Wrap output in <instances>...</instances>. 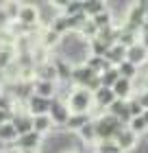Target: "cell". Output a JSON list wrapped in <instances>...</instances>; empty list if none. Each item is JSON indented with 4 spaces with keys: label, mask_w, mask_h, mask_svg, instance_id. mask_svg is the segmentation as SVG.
<instances>
[{
    "label": "cell",
    "mask_w": 148,
    "mask_h": 153,
    "mask_svg": "<svg viewBox=\"0 0 148 153\" xmlns=\"http://www.w3.org/2000/svg\"><path fill=\"white\" fill-rule=\"evenodd\" d=\"M116 142L120 144V149L124 153H131V151H135V147L139 144V136L133 129H129V125H126V127L116 136Z\"/></svg>",
    "instance_id": "9c48e42d"
},
{
    "label": "cell",
    "mask_w": 148,
    "mask_h": 153,
    "mask_svg": "<svg viewBox=\"0 0 148 153\" xmlns=\"http://www.w3.org/2000/svg\"><path fill=\"white\" fill-rule=\"evenodd\" d=\"M70 153H79V151H70Z\"/></svg>",
    "instance_id": "60d3db41"
},
{
    "label": "cell",
    "mask_w": 148,
    "mask_h": 153,
    "mask_svg": "<svg viewBox=\"0 0 148 153\" xmlns=\"http://www.w3.org/2000/svg\"><path fill=\"white\" fill-rule=\"evenodd\" d=\"M0 142H4V144H15L18 142V131H15L11 120L0 125Z\"/></svg>",
    "instance_id": "7402d4cb"
},
{
    "label": "cell",
    "mask_w": 148,
    "mask_h": 153,
    "mask_svg": "<svg viewBox=\"0 0 148 153\" xmlns=\"http://www.w3.org/2000/svg\"><path fill=\"white\" fill-rule=\"evenodd\" d=\"M76 138L83 142V144H96L98 142V134H96V123L91 120V123H87L85 127H83L79 134H76Z\"/></svg>",
    "instance_id": "44dd1931"
},
{
    "label": "cell",
    "mask_w": 148,
    "mask_h": 153,
    "mask_svg": "<svg viewBox=\"0 0 148 153\" xmlns=\"http://www.w3.org/2000/svg\"><path fill=\"white\" fill-rule=\"evenodd\" d=\"M33 131H37L39 136H50L52 131H54V123H52V118L50 116H33Z\"/></svg>",
    "instance_id": "e0dca14e"
},
{
    "label": "cell",
    "mask_w": 148,
    "mask_h": 153,
    "mask_svg": "<svg viewBox=\"0 0 148 153\" xmlns=\"http://www.w3.org/2000/svg\"><path fill=\"white\" fill-rule=\"evenodd\" d=\"M96 76V72H91L89 68L83 64V66H76L72 68V85L74 88H87V83Z\"/></svg>",
    "instance_id": "7c38bea8"
},
{
    "label": "cell",
    "mask_w": 148,
    "mask_h": 153,
    "mask_svg": "<svg viewBox=\"0 0 148 153\" xmlns=\"http://www.w3.org/2000/svg\"><path fill=\"white\" fill-rule=\"evenodd\" d=\"M118 79H120V72H118V68H107L102 74H100V81H102V88H113L116 83H118Z\"/></svg>",
    "instance_id": "83f0119b"
},
{
    "label": "cell",
    "mask_w": 148,
    "mask_h": 153,
    "mask_svg": "<svg viewBox=\"0 0 148 153\" xmlns=\"http://www.w3.org/2000/svg\"><path fill=\"white\" fill-rule=\"evenodd\" d=\"M105 59L109 61V66L118 68L120 64H124V61H126V48H124L122 44H113V46H111L109 51H107Z\"/></svg>",
    "instance_id": "d6986e66"
},
{
    "label": "cell",
    "mask_w": 148,
    "mask_h": 153,
    "mask_svg": "<svg viewBox=\"0 0 148 153\" xmlns=\"http://www.w3.org/2000/svg\"><path fill=\"white\" fill-rule=\"evenodd\" d=\"M79 13H83V0H70L68 7L63 9V16H68V18L79 16Z\"/></svg>",
    "instance_id": "4dcf8cb0"
},
{
    "label": "cell",
    "mask_w": 148,
    "mask_h": 153,
    "mask_svg": "<svg viewBox=\"0 0 148 153\" xmlns=\"http://www.w3.org/2000/svg\"><path fill=\"white\" fill-rule=\"evenodd\" d=\"M94 153H124L116 140H100L94 144Z\"/></svg>",
    "instance_id": "d4e9b609"
},
{
    "label": "cell",
    "mask_w": 148,
    "mask_h": 153,
    "mask_svg": "<svg viewBox=\"0 0 148 153\" xmlns=\"http://www.w3.org/2000/svg\"><path fill=\"white\" fill-rule=\"evenodd\" d=\"M4 147H7V144H4V142H0V153H4Z\"/></svg>",
    "instance_id": "d590c367"
},
{
    "label": "cell",
    "mask_w": 148,
    "mask_h": 153,
    "mask_svg": "<svg viewBox=\"0 0 148 153\" xmlns=\"http://www.w3.org/2000/svg\"><path fill=\"white\" fill-rule=\"evenodd\" d=\"M137 99H139V103H142V107H144V112H146V109H148V92L144 90L142 94H137Z\"/></svg>",
    "instance_id": "d6a6232c"
},
{
    "label": "cell",
    "mask_w": 148,
    "mask_h": 153,
    "mask_svg": "<svg viewBox=\"0 0 148 153\" xmlns=\"http://www.w3.org/2000/svg\"><path fill=\"white\" fill-rule=\"evenodd\" d=\"M41 144H44V136H39L37 131H31V134H24L18 138L15 147L24 153V151H39Z\"/></svg>",
    "instance_id": "30bf717a"
},
{
    "label": "cell",
    "mask_w": 148,
    "mask_h": 153,
    "mask_svg": "<svg viewBox=\"0 0 148 153\" xmlns=\"http://www.w3.org/2000/svg\"><path fill=\"white\" fill-rule=\"evenodd\" d=\"M129 129H133L135 134L142 138L146 131H148V123L144 120V116H137V118H131V123H129Z\"/></svg>",
    "instance_id": "f1b7e54d"
},
{
    "label": "cell",
    "mask_w": 148,
    "mask_h": 153,
    "mask_svg": "<svg viewBox=\"0 0 148 153\" xmlns=\"http://www.w3.org/2000/svg\"><path fill=\"white\" fill-rule=\"evenodd\" d=\"M68 107L72 114H91L94 112V94L87 88H74L68 96Z\"/></svg>",
    "instance_id": "7a4b0ae2"
},
{
    "label": "cell",
    "mask_w": 148,
    "mask_h": 153,
    "mask_svg": "<svg viewBox=\"0 0 148 153\" xmlns=\"http://www.w3.org/2000/svg\"><path fill=\"white\" fill-rule=\"evenodd\" d=\"M50 105H52L50 99H44V96L33 94L31 99L24 103V109L31 116H46V114H50Z\"/></svg>",
    "instance_id": "52a82bcc"
},
{
    "label": "cell",
    "mask_w": 148,
    "mask_h": 153,
    "mask_svg": "<svg viewBox=\"0 0 148 153\" xmlns=\"http://www.w3.org/2000/svg\"><path fill=\"white\" fill-rule=\"evenodd\" d=\"M91 120H94V118H91V114H72L63 129L70 131V134H79V131L85 127L87 123H91Z\"/></svg>",
    "instance_id": "ac0fdd59"
},
{
    "label": "cell",
    "mask_w": 148,
    "mask_h": 153,
    "mask_svg": "<svg viewBox=\"0 0 148 153\" xmlns=\"http://www.w3.org/2000/svg\"><path fill=\"white\" fill-rule=\"evenodd\" d=\"M0 96H2V88H0Z\"/></svg>",
    "instance_id": "ab89813d"
},
{
    "label": "cell",
    "mask_w": 148,
    "mask_h": 153,
    "mask_svg": "<svg viewBox=\"0 0 148 153\" xmlns=\"http://www.w3.org/2000/svg\"><path fill=\"white\" fill-rule=\"evenodd\" d=\"M13 118V114H9V112H4V109H0V125H4V123H9Z\"/></svg>",
    "instance_id": "836d02e7"
},
{
    "label": "cell",
    "mask_w": 148,
    "mask_h": 153,
    "mask_svg": "<svg viewBox=\"0 0 148 153\" xmlns=\"http://www.w3.org/2000/svg\"><path fill=\"white\" fill-rule=\"evenodd\" d=\"M48 29H52V31L57 33V35H61V37L68 35V33H70V18L63 16V13H59V16L52 20V24L48 26Z\"/></svg>",
    "instance_id": "603a6c76"
},
{
    "label": "cell",
    "mask_w": 148,
    "mask_h": 153,
    "mask_svg": "<svg viewBox=\"0 0 148 153\" xmlns=\"http://www.w3.org/2000/svg\"><path fill=\"white\" fill-rule=\"evenodd\" d=\"M109 7H107V2L105 0H85L83 2V13L91 20V18H96V16H100L102 11H107Z\"/></svg>",
    "instance_id": "ffe728a7"
},
{
    "label": "cell",
    "mask_w": 148,
    "mask_h": 153,
    "mask_svg": "<svg viewBox=\"0 0 148 153\" xmlns=\"http://www.w3.org/2000/svg\"><path fill=\"white\" fill-rule=\"evenodd\" d=\"M48 116L52 118L54 127L63 129V127H66V123L70 120V116H72V112H70L68 103H61V101H57V99H52V105H50V114H48Z\"/></svg>",
    "instance_id": "8992f818"
},
{
    "label": "cell",
    "mask_w": 148,
    "mask_h": 153,
    "mask_svg": "<svg viewBox=\"0 0 148 153\" xmlns=\"http://www.w3.org/2000/svg\"><path fill=\"white\" fill-rule=\"evenodd\" d=\"M11 123H13V127H15V131H18V138L33 131V116L26 112V109H15Z\"/></svg>",
    "instance_id": "ba28073f"
},
{
    "label": "cell",
    "mask_w": 148,
    "mask_h": 153,
    "mask_svg": "<svg viewBox=\"0 0 148 153\" xmlns=\"http://www.w3.org/2000/svg\"><path fill=\"white\" fill-rule=\"evenodd\" d=\"M24 153H39V151H24Z\"/></svg>",
    "instance_id": "f35d334b"
},
{
    "label": "cell",
    "mask_w": 148,
    "mask_h": 153,
    "mask_svg": "<svg viewBox=\"0 0 148 153\" xmlns=\"http://www.w3.org/2000/svg\"><path fill=\"white\" fill-rule=\"evenodd\" d=\"M33 94L37 96H44V99H54L57 96V81H41V79H35L33 81Z\"/></svg>",
    "instance_id": "8fae6325"
},
{
    "label": "cell",
    "mask_w": 148,
    "mask_h": 153,
    "mask_svg": "<svg viewBox=\"0 0 148 153\" xmlns=\"http://www.w3.org/2000/svg\"><path fill=\"white\" fill-rule=\"evenodd\" d=\"M91 22L96 24V29H98V31H105V29H109V26L118 24V22H116V18H113V13H111L109 9H107V11H102L100 16L91 18Z\"/></svg>",
    "instance_id": "cb8c5ba5"
},
{
    "label": "cell",
    "mask_w": 148,
    "mask_h": 153,
    "mask_svg": "<svg viewBox=\"0 0 148 153\" xmlns=\"http://www.w3.org/2000/svg\"><path fill=\"white\" fill-rule=\"evenodd\" d=\"M142 116H144V120H146V123H148V109H146V112H144V114H142Z\"/></svg>",
    "instance_id": "74e56055"
},
{
    "label": "cell",
    "mask_w": 148,
    "mask_h": 153,
    "mask_svg": "<svg viewBox=\"0 0 148 153\" xmlns=\"http://www.w3.org/2000/svg\"><path fill=\"white\" fill-rule=\"evenodd\" d=\"M107 112L111 114V116H116L118 120H122L124 125H129L131 123V112H129V101H120V99H116L113 101V105H111Z\"/></svg>",
    "instance_id": "9a60e30c"
},
{
    "label": "cell",
    "mask_w": 148,
    "mask_h": 153,
    "mask_svg": "<svg viewBox=\"0 0 148 153\" xmlns=\"http://www.w3.org/2000/svg\"><path fill=\"white\" fill-rule=\"evenodd\" d=\"M118 72L122 79H129V81H135L137 79V74H139V68L137 66H133L131 61H124V64H120L118 66Z\"/></svg>",
    "instance_id": "484cf974"
},
{
    "label": "cell",
    "mask_w": 148,
    "mask_h": 153,
    "mask_svg": "<svg viewBox=\"0 0 148 153\" xmlns=\"http://www.w3.org/2000/svg\"><path fill=\"white\" fill-rule=\"evenodd\" d=\"M146 59H148V51L144 48L142 42L135 44V46H131V48H126V61H131L133 66L142 68V66L146 64Z\"/></svg>",
    "instance_id": "4fadbf2b"
},
{
    "label": "cell",
    "mask_w": 148,
    "mask_h": 153,
    "mask_svg": "<svg viewBox=\"0 0 148 153\" xmlns=\"http://www.w3.org/2000/svg\"><path fill=\"white\" fill-rule=\"evenodd\" d=\"M85 66L89 68L91 72H96V74H102L105 70H107V68H111V66H109V61L105 59V57H89Z\"/></svg>",
    "instance_id": "4316f807"
},
{
    "label": "cell",
    "mask_w": 148,
    "mask_h": 153,
    "mask_svg": "<svg viewBox=\"0 0 148 153\" xmlns=\"http://www.w3.org/2000/svg\"><path fill=\"white\" fill-rule=\"evenodd\" d=\"M116 101V94L111 88H100L98 92H94V105L100 109H109Z\"/></svg>",
    "instance_id": "2e32d148"
},
{
    "label": "cell",
    "mask_w": 148,
    "mask_h": 153,
    "mask_svg": "<svg viewBox=\"0 0 148 153\" xmlns=\"http://www.w3.org/2000/svg\"><path fill=\"white\" fill-rule=\"evenodd\" d=\"M107 51H109V48L105 46L98 37L89 39V53H91V57H105V55H107Z\"/></svg>",
    "instance_id": "f546056e"
},
{
    "label": "cell",
    "mask_w": 148,
    "mask_h": 153,
    "mask_svg": "<svg viewBox=\"0 0 148 153\" xmlns=\"http://www.w3.org/2000/svg\"><path fill=\"white\" fill-rule=\"evenodd\" d=\"M144 90L148 92V74H146V83H144Z\"/></svg>",
    "instance_id": "8d00e7d4"
},
{
    "label": "cell",
    "mask_w": 148,
    "mask_h": 153,
    "mask_svg": "<svg viewBox=\"0 0 148 153\" xmlns=\"http://www.w3.org/2000/svg\"><path fill=\"white\" fill-rule=\"evenodd\" d=\"M146 20H148L146 2H133L129 7V11H126V18H124L122 26H124V29H129V31H133V33H139V31H142V26L146 24Z\"/></svg>",
    "instance_id": "277c9868"
},
{
    "label": "cell",
    "mask_w": 148,
    "mask_h": 153,
    "mask_svg": "<svg viewBox=\"0 0 148 153\" xmlns=\"http://www.w3.org/2000/svg\"><path fill=\"white\" fill-rule=\"evenodd\" d=\"M15 22L20 26H24V29H29V31L37 29L39 26V7H35L33 2H22Z\"/></svg>",
    "instance_id": "5b68a950"
},
{
    "label": "cell",
    "mask_w": 148,
    "mask_h": 153,
    "mask_svg": "<svg viewBox=\"0 0 148 153\" xmlns=\"http://www.w3.org/2000/svg\"><path fill=\"white\" fill-rule=\"evenodd\" d=\"M96 134H98V142L100 140H116V136L122 131L126 125L122 120H118L116 116H111L109 112L96 118Z\"/></svg>",
    "instance_id": "3957f363"
},
{
    "label": "cell",
    "mask_w": 148,
    "mask_h": 153,
    "mask_svg": "<svg viewBox=\"0 0 148 153\" xmlns=\"http://www.w3.org/2000/svg\"><path fill=\"white\" fill-rule=\"evenodd\" d=\"M54 51H57V57L59 59L68 61L72 68L87 64V59L91 57V53H89V39H85L81 33H72V31H70L68 35L61 37L59 46L54 48Z\"/></svg>",
    "instance_id": "6da1fadb"
},
{
    "label": "cell",
    "mask_w": 148,
    "mask_h": 153,
    "mask_svg": "<svg viewBox=\"0 0 148 153\" xmlns=\"http://www.w3.org/2000/svg\"><path fill=\"white\" fill-rule=\"evenodd\" d=\"M4 153H22V151H20L15 144H7V147H4Z\"/></svg>",
    "instance_id": "e575fe53"
},
{
    "label": "cell",
    "mask_w": 148,
    "mask_h": 153,
    "mask_svg": "<svg viewBox=\"0 0 148 153\" xmlns=\"http://www.w3.org/2000/svg\"><path fill=\"white\" fill-rule=\"evenodd\" d=\"M113 94H116V99H120V101H129V99H133L135 96V88H133V81H129V79H122L120 76L118 79V83L113 88Z\"/></svg>",
    "instance_id": "5bb4252c"
},
{
    "label": "cell",
    "mask_w": 148,
    "mask_h": 153,
    "mask_svg": "<svg viewBox=\"0 0 148 153\" xmlns=\"http://www.w3.org/2000/svg\"><path fill=\"white\" fill-rule=\"evenodd\" d=\"M129 112H131L133 118H137V116H142V114H144V107H142V103H139L137 96L129 99Z\"/></svg>",
    "instance_id": "1f68e13d"
}]
</instances>
